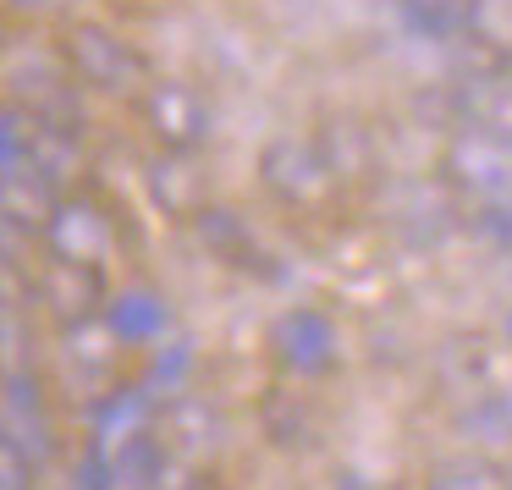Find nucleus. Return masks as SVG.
I'll use <instances>...</instances> for the list:
<instances>
[{
	"label": "nucleus",
	"mask_w": 512,
	"mask_h": 490,
	"mask_svg": "<svg viewBox=\"0 0 512 490\" xmlns=\"http://www.w3.org/2000/svg\"><path fill=\"white\" fill-rule=\"evenodd\" d=\"M446 188L468 204H501L512 199V144L485 127H457V138L446 144Z\"/></svg>",
	"instance_id": "nucleus-1"
},
{
	"label": "nucleus",
	"mask_w": 512,
	"mask_h": 490,
	"mask_svg": "<svg viewBox=\"0 0 512 490\" xmlns=\"http://www.w3.org/2000/svg\"><path fill=\"white\" fill-rule=\"evenodd\" d=\"M61 56H67L72 78L94 94H133L138 83H144V56H138L122 34H111V28H100V23L67 28Z\"/></svg>",
	"instance_id": "nucleus-2"
},
{
	"label": "nucleus",
	"mask_w": 512,
	"mask_h": 490,
	"mask_svg": "<svg viewBox=\"0 0 512 490\" xmlns=\"http://www.w3.org/2000/svg\"><path fill=\"white\" fill-rule=\"evenodd\" d=\"M259 182H265L281 204H292V210H314V204L331 199L336 166L320 144H309V138H270L265 155H259Z\"/></svg>",
	"instance_id": "nucleus-3"
},
{
	"label": "nucleus",
	"mask_w": 512,
	"mask_h": 490,
	"mask_svg": "<svg viewBox=\"0 0 512 490\" xmlns=\"http://www.w3.org/2000/svg\"><path fill=\"white\" fill-rule=\"evenodd\" d=\"M0 441L17 446L23 457H34L39 468H50L61 457V435L45 402V380L23 364H6V408H0Z\"/></svg>",
	"instance_id": "nucleus-4"
},
{
	"label": "nucleus",
	"mask_w": 512,
	"mask_h": 490,
	"mask_svg": "<svg viewBox=\"0 0 512 490\" xmlns=\"http://www.w3.org/2000/svg\"><path fill=\"white\" fill-rule=\"evenodd\" d=\"M39 237H45L50 259H67V265H83V270H100L116 248V226L89 199H61L50 210V221L39 226Z\"/></svg>",
	"instance_id": "nucleus-5"
},
{
	"label": "nucleus",
	"mask_w": 512,
	"mask_h": 490,
	"mask_svg": "<svg viewBox=\"0 0 512 490\" xmlns=\"http://www.w3.org/2000/svg\"><path fill=\"white\" fill-rule=\"evenodd\" d=\"M210 105H204L199 89L188 83H155L144 94V127L155 133V144L166 155H193V149L210 138Z\"/></svg>",
	"instance_id": "nucleus-6"
},
{
	"label": "nucleus",
	"mask_w": 512,
	"mask_h": 490,
	"mask_svg": "<svg viewBox=\"0 0 512 490\" xmlns=\"http://www.w3.org/2000/svg\"><path fill=\"white\" fill-rule=\"evenodd\" d=\"M391 17L419 45H441V50L479 45V0H391Z\"/></svg>",
	"instance_id": "nucleus-7"
},
{
	"label": "nucleus",
	"mask_w": 512,
	"mask_h": 490,
	"mask_svg": "<svg viewBox=\"0 0 512 490\" xmlns=\"http://www.w3.org/2000/svg\"><path fill=\"white\" fill-rule=\"evenodd\" d=\"M116 325L100 320H78L67 325V342H61V369H67L72 391L78 397H111L116 391Z\"/></svg>",
	"instance_id": "nucleus-8"
},
{
	"label": "nucleus",
	"mask_w": 512,
	"mask_h": 490,
	"mask_svg": "<svg viewBox=\"0 0 512 490\" xmlns=\"http://www.w3.org/2000/svg\"><path fill=\"white\" fill-rule=\"evenodd\" d=\"M193 226H199V243L210 248L221 265L243 270V276H276V265H270V248L254 237V226L243 221L237 210H221V204H204L199 215H193Z\"/></svg>",
	"instance_id": "nucleus-9"
},
{
	"label": "nucleus",
	"mask_w": 512,
	"mask_h": 490,
	"mask_svg": "<svg viewBox=\"0 0 512 490\" xmlns=\"http://www.w3.org/2000/svg\"><path fill=\"white\" fill-rule=\"evenodd\" d=\"M160 435H166L171 457L204 463L210 452H221V441H226V419L210 408V397H177L166 413H160Z\"/></svg>",
	"instance_id": "nucleus-10"
},
{
	"label": "nucleus",
	"mask_w": 512,
	"mask_h": 490,
	"mask_svg": "<svg viewBox=\"0 0 512 490\" xmlns=\"http://www.w3.org/2000/svg\"><path fill=\"white\" fill-rule=\"evenodd\" d=\"M34 298L50 303L67 325L94 320V298H100V270L67 265V259H45V270L34 276Z\"/></svg>",
	"instance_id": "nucleus-11"
},
{
	"label": "nucleus",
	"mask_w": 512,
	"mask_h": 490,
	"mask_svg": "<svg viewBox=\"0 0 512 490\" xmlns=\"http://www.w3.org/2000/svg\"><path fill=\"white\" fill-rule=\"evenodd\" d=\"M276 353H281V364L298 369V375H320V369L331 364V325L309 309L287 314V320L276 325Z\"/></svg>",
	"instance_id": "nucleus-12"
},
{
	"label": "nucleus",
	"mask_w": 512,
	"mask_h": 490,
	"mask_svg": "<svg viewBox=\"0 0 512 490\" xmlns=\"http://www.w3.org/2000/svg\"><path fill=\"white\" fill-rule=\"evenodd\" d=\"M424 490H512V479L496 457L474 452V457H457V463L435 468V474L424 479Z\"/></svg>",
	"instance_id": "nucleus-13"
},
{
	"label": "nucleus",
	"mask_w": 512,
	"mask_h": 490,
	"mask_svg": "<svg viewBox=\"0 0 512 490\" xmlns=\"http://www.w3.org/2000/svg\"><path fill=\"white\" fill-rule=\"evenodd\" d=\"M149 188H155V199L166 204L171 215H199L204 204L188 199V177H182L177 160H155V171H149Z\"/></svg>",
	"instance_id": "nucleus-14"
},
{
	"label": "nucleus",
	"mask_w": 512,
	"mask_h": 490,
	"mask_svg": "<svg viewBox=\"0 0 512 490\" xmlns=\"http://www.w3.org/2000/svg\"><path fill=\"white\" fill-rule=\"evenodd\" d=\"M0 490H39V474H45V468L34 463V457H23L17 452V446H6L0 441Z\"/></svg>",
	"instance_id": "nucleus-15"
},
{
	"label": "nucleus",
	"mask_w": 512,
	"mask_h": 490,
	"mask_svg": "<svg viewBox=\"0 0 512 490\" xmlns=\"http://www.w3.org/2000/svg\"><path fill=\"white\" fill-rule=\"evenodd\" d=\"M155 490H210V479L199 474V463H188V457H171V468L160 474Z\"/></svg>",
	"instance_id": "nucleus-16"
},
{
	"label": "nucleus",
	"mask_w": 512,
	"mask_h": 490,
	"mask_svg": "<svg viewBox=\"0 0 512 490\" xmlns=\"http://www.w3.org/2000/svg\"><path fill=\"white\" fill-rule=\"evenodd\" d=\"M496 402H501V413H507V424H512V375L496 386Z\"/></svg>",
	"instance_id": "nucleus-17"
},
{
	"label": "nucleus",
	"mask_w": 512,
	"mask_h": 490,
	"mask_svg": "<svg viewBox=\"0 0 512 490\" xmlns=\"http://www.w3.org/2000/svg\"><path fill=\"white\" fill-rule=\"evenodd\" d=\"M45 6H56V0H12V12H45Z\"/></svg>",
	"instance_id": "nucleus-18"
}]
</instances>
